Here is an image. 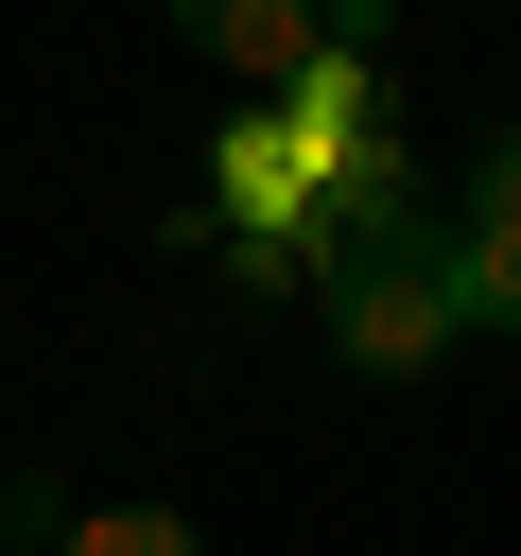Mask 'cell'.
Segmentation results:
<instances>
[{
    "mask_svg": "<svg viewBox=\"0 0 521 556\" xmlns=\"http://www.w3.org/2000/svg\"><path fill=\"white\" fill-rule=\"evenodd\" d=\"M330 348H347V382H434V365H452V278H434V243H417V261H330Z\"/></svg>",
    "mask_w": 521,
    "mask_h": 556,
    "instance_id": "1",
    "label": "cell"
},
{
    "mask_svg": "<svg viewBox=\"0 0 521 556\" xmlns=\"http://www.w3.org/2000/svg\"><path fill=\"white\" fill-rule=\"evenodd\" d=\"M295 156L347 191V174H382V87H365V52H313V87H295Z\"/></svg>",
    "mask_w": 521,
    "mask_h": 556,
    "instance_id": "2",
    "label": "cell"
},
{
    "mask_svg": "<svg viewBox=\"0 0 521 556\" xmlns=\"http://www.w3.org/2000/svg\"><path fill=\"white\" fill-rule=\"evenodd\" d=\"M191 52H226L243 87H313V52H330V17H278V0H191Z\"/></svg>",
    "mask_w": 521,
    "mask_h": 556,
    "instance_id": "3",
    "label": "cell"
},
{
    "mask_svg": "<svg viewBox=\"0 0 521 556\" xmlns=\"http://www.w3.org/2000/svg\"><path fill=\"white\" fill-rule=\"evenodd\" d=\"M434 278H452V330H521V243H434Z\"/></svg>",
    "mask_w": 521,
    "mask_h": 556,
    "instance_id": "4",
    "label": "cell"
},
{
    "mask_svg": "<svg viewBox=\"0 0 521 556\" xmlns=\"http://www.w3.org/2000/svg\"><path fill=\"white\" fill-rule=\"evenodd\" d=\"M52 556H208V539H191L174 504H104V521H69Z\"/></svg>",
    "mask_w": 521,
    "mask_h": 556,
    "instance_id": "5",
    "label": "cell"
},
{
    "mask_svg": "<svg viewBox=\"0 0 521 556\" xmlns=\"http://www.w3.org/2000/svg\"><path fill=\"white\" fill-rule=\"evenodd\" d=\"M452 226H469V243H521V122L469 156V208H452Z\"/></svg>",
    "mask_w": 521,
    "mask_h": 556,
    "instance_id": "6",
    "label": "cell"
}]
</instances>
